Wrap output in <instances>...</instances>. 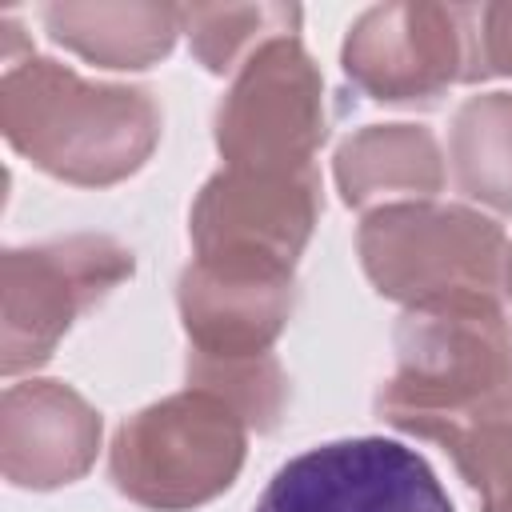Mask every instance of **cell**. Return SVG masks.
<instances>
[{
	"label": "cell",
	"instance_id": "6da1fadb",
	"mask_svg": "<svg viewBox=\"0 0 512 512\" xmlns=\"http://www.w3.org/2000/svg\"><path fill=\"white\" fill-rule=\"evenodd\" d=\"M0 124L16 152L72 184L136 172L160 132L148 92L88 84L40 56L4 68Z\"/></svg>",
	"mask_w": 512,
	"mask_h": 512
},
{
	"label": "cell",
	"instance_id": "7a4b0ae2",
	"mask_svg": "<svg viewBox=\"0 0 512 512\" xmlns=\"http://www.w3.org/2000/svg\"><path fill=\"white\" fill-rule=\"evenodd\" d=\"M512 384V332L496 296H444L412 304L396 328V372L380 396L384 416L416 436L444 440L484 400Z\"/></svg>",
	"mask_w": 512,
	"mask_h": 512
},
{
	"label": "cell",
	"instance_id": "3957f363",
	"mask_svg": "<svg viewBox=\"0 0 512 512\" xmlns=\"http://www.w3.org/2000/svg\"><path fill=\"white\" fill-rule=\"evenodd\" d=\"M244 412L196 384L132 416L112 444V480L144 508L180 512L232 484L244 460Z\"/></svg>",
	"mask_w": 512,
	"mask_h": 512
},
{
	"label": "cell",
	"instance_id": "277c9868",
	"mask_svg": "<svg viewBox=\"0 0 512 512\" xmlns=\"http://www.w3.org/2000/svg\"><path fill=\"white\" fill-rule=\"evenodd\" d=\"M360 252L376 288L412 304L496 296L504 272V232L464 208H380L360 228Z\"/></svg>",
	"mask_w": 512,
	"mask_h": 512
},
{
	"label": "cell",
	"instance_id": "5b68a950",
	"mask_svg": "<svg viewBox=\"0 0 512 512\" xmlns=\"http://www.w3.org/2000/svg\"><path fill=\"white\" fill-rule=\"evenodd\" d=\"M324 136V80L292 36H268L220 104V152L232 168L296 172Z\"/></svg>",
	"mask_w": 512,
	"mask_h": 512
},
{
	"label": "cell",
	"instance_id": "8992f818",
	"mask_svg": "<svg viewBox=\"0 0 512 512\" xmlns=\"http://www.w3.org/2000/svg\"><path fill=\"white\" fill-rule=\"evenodd\" d=\"M256 512H452L424 456L400 440L356 436L292 456Z\"/></svg>",
	"mask_w": 512,
	"mask_h": 512
},
{
	"label": "cell",
	"instance_id": "52a82bcc",
	"mask_svg": "<svg viewBox=\"0 0 512 512\" xmlns=\"http://www.w3.org/2000/svg\"><path fill=\"white\" fill-rule=\"evenodd\" d=\"M480 8L388 4L372 8L344 44V72L372 100H436L480 76Z\"/></svg>",
	"mask_w": 512,
	"mask_h": 512
},
{
	"label": "cell",
	"instance_id": "ba28073f",
	"mask_svg": "<svg viewBox=\"0 0 512 512\" xmlns=\"http://www.w3.org/2000/svg\"><path fill=\"white\" fill-rule=\"evenodd\" d=\"M320 208V180L312 168L220 172L192 208L196 260L248 272H288L304 248Z\"/></svg>",
	"mask_w": 512,
	"mask_h": 512
},
{
	"label": "cell",
	"instance_id": "9c48e42d",
	"mask_svg": "<svg viewBox=\"0 0 512 512\" xmlns=\"http://www.w3.org/2000/svg\"><path fill=\"white\" fill-rule=\"evenodd\" d=\"M124 276H132V252L104 236L4 252V372L48 360L68 324Z\"/></svg>",
	"mask_w": 512,
	"mask_h": 512
},
{
	"label": "cell",
	"instance_id": "30bf717a",
	"mask_svg": "<svg viewBox=\"0 0 512 512\" xmlns=\"http://www.w3.org/2000/svg\"><path fill=\"white\" fill-rule=\"evenodd\" d=\"M288 304V272H248L196 260L180 280L184 328L208 360L264 356V348L288 320Z\"/></svg>",
	"mask_w": 512,
	"mask_h": 512
},
{
	"label": "cell",
	"instance_id": "8fae6325",
	"mask_svg": "<svg viewBox=\"0 0 512 512\" xmlns=\"http://www.w3.org/2000/svg\"><path fill=\"white\" fill-rule=\"evenodd\" d=\"M96 412L56 380L12 384L4 392V476L20 488L76 480L96 452Z\"/></svg>",
	"mask_w": 512,
	"mask_h": 512
},
{
	"label": "cell",
	"instance_id": "7c38bea8",
	"mask_svg": "<svg viewBox=\"0 0 512 512\" xmlns=\"http://www.w3.org/2000/svg\"><path fill=\"white\" fill-rule=\"evenodd\" d=\"M44 24L52 40L108 68H144L172 44V8H124V4H48Z\"/></svg>",
	"mask_w": 512,
	"mask_h": 512
},
{
	"label": "cell",
	"instance_id": "4fadbf2b",
	"mask_svg": "<svg viewBox=\"0 0 512 512\" xmlns=\"http://www.w3.org/2000/svg\"><path fill=\"white\" fill-rule=\"evenodd\" d=\"M336 176L348 204H368L372 196H384V192L428 196L444 180L436 140L412 124L368 128L356 140H348L340 148Z\"/></svg>",
	"mask_w": 512,
	"mask_h": 512
},
{
	"label": "cell",
	"instance_id": "5bb4252c",
	"mask_svg": "<svg viewBox=\"0 0 512 512\" xmlns=\"http://www.w3.org/2000/svg\"><path fill=\"white\" fill-rule=\"evenodd\" d=\"M460 188L496 208H512V96H476L452 128Z\"/></svg>",
	"mask_w": 512,
	"mask_h": 512
},
{
	"label": "cell",
	"instance_id": "9a60e30c",
	"mask_svg": "<svg viewBox=\"0 0 512 512\" xmlns=\"http://www.w3.org/2000/svg\"><path fill=\"white\" fill-rule=\"evenodd\" d=\"M484 512H512V384L484 400L444 440Z\"/></svg>",
	"mask_w": 512,
	"mask_h": 512
},
{
	"label": "cell",
	"instance_id": "2e32d148",
	"mask_svg": "<svg viewBox=\"0 0 512 512\" xmlns=\"http://www.w3.org/2000/svg\"><path fill=\"white\" fill-rule=\"evenodd\" d=\"M188 20V36L196 56L212 68V72H228L236 52L252 40H260V32H288L300 12L296 8H184L180 12Z\"/></svg>",
	"mask_w": 512,
	"mask_h": 512
},
{
	"label": "cell",
	"instance_id": "e0dca14e",
	"mask_svg": "<svg viewBox=\"0 0 512 512\" xmlns=\"http://www.w3.org/2000/svg\"><path fill=\"white\" fill-rule=\"evenodd\" d=\"M476 44H480V76L488 72L512 76V4L480 8Z\"/></svg>",
	"mask_w": 512,
	"mask_h": 512
},
{
	"label": "cell",
	"instance_id": "ac0fdd59",
	"mask_svg": "<svg viewBox=\"0 0 512 512\" xmlns=\"http://www.w3.org/2000/svg\"><path fill=\"white\" fill-rule=\"evenodd\" d=\"M508 284H512V260H508Z\"/></svg>",
	"mask_w": 512,
	"mask_h": 512
}]
</instances>
